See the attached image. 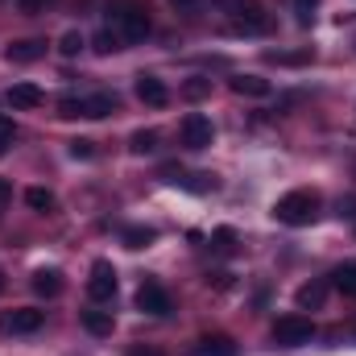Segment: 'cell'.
<instances>
[{
	"mask_svg": "<svg viewBox=\"0 0 356 356\" xmlns=\"http://www.w3.org/2000/svg\"><path fill=\"white\" fill-rule=\"evenodd\" d=\"M95 50H99V54H112V50H120V38H116L112 29H104V33L95 38Z\"/></svg>",
	"mask_w": 356,
	"mask_h": 356,
	"instance_id": "29",
	"label": "cell"
},
{
	"mask_svg": "<svg viewBox=\"0 0 356 356\" xmlns=\"http://www.w3.org/2000/svg\"><path fill=\"white\" fill-rule=\"evenodd\" d=\"M170 4H175L178 13H195V8H199L203 0H170Z\"/></svg>",
	"mask_w": 356,
	"mask_h": 356,
	"instance_id": "36",
	"label": "cell"
},
{
	"mask_svg": "<svg viewBox=\"0 0 356 356\" xmlns=\"http://www.w3.org/2000/svg\"><path fill=\"white\" fill-rule=\"evenodd\" d=\"M88 298L91 302H112V298H116V269H112V261H95V266H91Z\"/></svg>",
	"mask_w": 356,
	"mask_h": 356,
	"instance_id": "9",
	"label": "cell"
},
{
	"mask_svg": "<svg viewBox=\"0 0 356 356\" xmlns=\"http://www.w3.org/2000/svg\"><path fill=\"white\" fill-rule=\"evenodd\" d=\"M311 340H315V323L307 315H282L273 323V344H282V348H302Z\"/></svg>",
	"mask_w": 356,
	"mask_h": 356,
	"instance_id": "5",
	"label": "cell"
},
{
	"mask_svg": "<svg viewBox=\"0 0 356 356\" xmlns=\"http://www.w3.org/2000/svg\"><path fill=\"white\" fill-rule=\"evenodd\" d=\"M108 29L120 38V42H145L154 21H149V8L141 0H116L108 8Z\"/></svg>",
	"mask_w": 356,
	"mask_h": 356,
	"instance_id": "1",
	"label": "cell"
},
{
	"mask_svg": "<svg viewBox=\"0 0 356 356\" xmlns=\"http://www.w3.org/2000/svg\"><path fill=\"white\" fill-rule=\"evenodd\" d=\"M137 99L149 104V108H166L170 104V88L158 75H137Z\"/></svg>",
	"mask_w": 356,
	"mask_h": 356,
	"instance_id": "11",
	"label": "cell"
},
{
	"mask_svg": "<svg viewBox=\"0 0 356 356\" xmlns=\"http://www.w3.org/2000/svg\"><path fill=\"white\" fill-rule=\"evenodd\" d=\"M79 50H83V33H75V29H71V33H63V42H58V54H63V58H75Z\"/></svg>",
	"mask_w": 356,
	"mask_h": 356,
	"instance_id": "26",
	"label": "cell"
},
{
	"mask_svg": "<svg viewBox=\"0 0 356 356\" xmlns=\"http://www.w3.org/2000/svg\"><path fill=\"white\" fill-rule=\"evenodd\" d=\"M332 286H336L340 294L356 298V261H344V266H336V269H332Z\"/></svg>",
	"mask_w": 356,
	"mask_h": 356,
	"instance_id": "20",
	"label": "cell"
},
{
	"mask_svg": "<svg viewBox=\"0 0 356 356\" xmlns=\"http://www.w3.org/2000/svg\"><path fill=\"white\" fill-rule=\"evenodd\" d=\"M38 104H46V91L38 88V83H13L8 88V108L13 112H29Z\"/></svg>",
	"mask_w": 356,
	"mask_h": 356,
	"instance_id": "12",
	"label": "cell"
},
{
	"mask_svg": "<svg viewBox=\"0 0 356 356\" xmlns=\"http://www.w3.org/2000/svg\"><path fill=\"white\" fill-rule=\"evenodd\" d=\"M178 137H182L186 149H207V145L216 141V124H211L203 112H186L182 124H178Z\"/></svg>",
	"mask_w": 356,
	"mask_h": 356,
	"instance_id": "6",
	"label": "cell"
},
{
	"mask_svg": "<svg viewBox=\"0 0 356 356\" xmlns=\"http://www.w3.org/2000/svg\"><path fill=\"white\" fill-rule=\"evenodd\" d=\"M0 290H4V273H0Z\"/></svg>",
	"mask_w": 356,
	"mask_h": 356,
	"instance_id": "37",
	"label": "cell"
},
{
	"mask_svg": "<svg viewBox=\"0 0 356 356\" xmlns=\"http://www.w3.org/2000/svg\"><path fill=\"white\" fill-rule=\"evenodd\" d=\"M182 95H186V99H207V95H211V79H203V75H191V79L182 83Z\"/></svg>",
	"mask_w": 356,
	"mask_h": 356,
	"instance_id": "25",
	"label": "cell"
},
{
	"mask_svg": "<svg viewBox=\"0 0 356 356\" xmlns=\"http://www.w3.org/2000/svg\"><path fill=\"white\" fill-rule=\"evenodd\" d=\"M79 323H83V332L88 336H112V327H116V319H112V311H99V307H91V311H83L79 315Z\"/></svg>",
	"mask_w": 356,
	"mask_h": 356,
	"instance_id": "15",
	"label": "cell"
},
{
	"mask_svg": "<svg viewBox=\"0 0 356 356\" xmlns=\"http://www.w3.org/2000/svg\"><path fill=\"white\" fill-rule=\"evenodd\" d=\"M129 149H133L137 158H145V154H158V133H154V129H137V133L129 137Z\"/></svg>",
	"mask_w": 356,
	"mask_h": 356,
	"instance_id": "21",
	"label": "cell"
},
{
	"mask_svg": "<svg viewBox=\"0 0 356 356\" xmlns=\"http://www.w3.org/2000/svg\"><path fill=\"white\" fill-rule=\"evenodd\" d=\"M42 327H46V311H38V307H17V311L0 315V332L4 336H33Z\"/></svg>",
	"mask_w": 356,
	"mask_h": 356,
	"instance_id": "7",
	"label": "cell"
},
{
	"mask_svg": "<svg viewBox=\"0 0 356 356\" xmlns=\"http://www.w3.org/2000/svg\"><path fill=\"white\" fill-rule=\"evenodd\" d=\"M266 63H273V67H311L315 63V50L311 46H298V50H266Z\"/></svg>",
	"mask_w": 356,
	"mask_h": 356,
	"instance_id": "14",
	"label": "cell"
},
{
	"mask_svg": "<svg viewBox=\"0 0 356 356\" xmlns=\"http://www.w3.org/2000/svg\"><path fill=\"white\" fill-rule=\"evenodd\" d=\"M13 141H17V124H13L8 116H0V158L13 149Z\"/></svg>",
	"mask_w": 356,
	"mask_h": 356,
	"instance_id": "27",
	"label": "cell"
},
{
	"mask_svg": "<svg viewBox=\"0 0 356 356\" xmlns=\"http://www.w3.org/2000/svg\"><path fill=\"white\" fill-rule=\"evenodd\" d=\"M137 311H145V315H170L175 311V298H170V290L166 286H158V282H141V290H137Z\"/></svg>",
	"mask_w": 356,
	"mask_h": 356,
	"instance_id": "8",
	"label": "cell"
},
{
	"mask_svg": "<svg viewBox=\"0 0 356 356\" xmlns=\"http://www.w3.org/2000/svg\"><path fill=\"white\" fill-rule=\"evenodd\" d=\"M236 245H241L236 228H216V232H211V249H216V253H224V257H228Z\"/></svg>",
	"mask_w": 356,
	"mask_h": 356,
	"instance_id": "24",
	"label": "cell"
},
{
	"mask_svg": "<svg viewBox=\"0 0 356 356\" xmlns=\"http://www.w3.org/2000/svg\"><path fill=\"white\" fill-rule=\"evenodd\" d=\"M207 286H216V290H232V273H228V269H216V273H207Z\"/></svg>",
	"mask_w": 356,
	"mask_h": 356,
	"instance_id": "31",
	"label": "cell"
},
{
	"mask_svg": "<svg viewBox=\"0 0 356 356\" xmlns=\"http://www.w3.org/2000/svg\"><path fill=\"white\" fill-rule=\"evenodd\" d=\"M116 108H120L116 91H91V95H63V99H58V116H67V120H75V116H83V120H104V116H112Z\"/></svg>",
	"mask_w": 356,
	"mask_h": 356,
	"instance_id": "3",
	"label": "cell"
},
{
	"mask_svg": "<svg viewBox=\"0 0 356 356\" xmlns=\"http://www.w3.org/2000/svg\"><path fill=\"white\" fill-rule=\"evenodd\" d=\"M54 0H17V8L25 13V17H38V13H46Z\"/></svg>",
	"mask_w": 356,
	"mask_h": 356,
	"instance_id": "30",
	"label": "cell"
},
{
	"mask_svg": "<svg viewBox=\"0 0 356 356\" xmlns=\"http://www.w3.org/2000/svg\"><path fill=\"white\" fill-rule=\"evenodd\" d=\"M340 220H356V199H340Z\"/></svg>",
	"mask_w": 356,
	"mask_h": 356,
	"instance_id": "34",
	"label": "cell"
},
{
	"mask_svg": "<svg viewBox=\"0 0 356 356\" xmlns=\"http://www.w3.org/2000/svg\"><path fill=\"white\" fill-rule=\"evenodd\" d=\"M191 356H236V344L228 336H203L191 344Z\"/></svg>",
	"mask_w": 356,
	"mask_h": 356,
	"instance_id": "16",
	"label": "cell"
},
{
	"mask_svg": "<svg viewBox=\"0 0 356 356\" xmlns=\"http://www.w3.org/2000/svg\"><path fill=\"white\" fill-rule=\"evenodd\" d=\"M25 203H29V207H33V211H42V216H46V211H54V207H58V203H54V195H50V191H46V186H29V191H25Z\"/></svg>",
	"mask_w": 356,
	"mask_h": 356,
	"instance_id": "23",
	"label": "cell"
},
{
	"mask_svg": "<svg viewBox=\"0 0 356 356\" xmlns=\"http://www.w3.org/2000/svg\"><path fill=\"white\" fill-rule=\"evenodd\" d=\"M319 207H323L319 191L298 186V191H286V195L273 203V220H277V224H286V228H307V224H315V220H319Z\"/></svg>",
	"mask_w": 356,
	"mask_h": 356,
	"instance_id": "2",
	"label": "cell"
},
{
	"mask_svg": "<svg viewBox=\"0 0 356 356\" xmlns=\"http://www.w3.org/2000/svg\"><path fill=\"white\" fill-rule=\"evenodd\" d=\"M124 356H166V353H162V348H149V344H129Z\"/></svg>",
	"mask_w": 356,
	"mask_h": 356,
	"instance_id": "32",
	"label": "cell"
},
{
	"mask_svg": "<svg viewBox=\"0 0 356 356\" xmlns=\"http://www.w3.org/2000/svg\"><path fill=\"white\" fill-rule=\"evenodd\" d=\"M71 158H83V162H88V158H95V141H88V137H75V141H71Z\"/></svg>",
	"mask_w": 356,
	"mask_h": 356,
	"instance_id": "28",
	"label": "cell"
},
{
	"mask_svg": "<svg viewBox=\"0 0 356 356\" xmlns=\"http://www.w3.org/2000/svg\"><path fill=\"white\" fill-rule=\"evenodd\" d=\"M323 298H327V282H307V286L298 290V307H302V311L323 307Z\"/></svg>",
	"mask_w": 356,
	"mask_h": 356,
	"instance_id": "22",
	"label": "cell"
},
{
	"mask_svg": "<svg viewBox=\"0 0 356 356\" xmlns=\"http://www.w3.org/2000/svg\"><path fill=\"white\" fill-rule=\"evenodd\" d=\"M216 8L232 17V33H269L273 25L257 0H216Z\"/></svg>",
	"mask_w": 356,
	"mask_h": 356,
	"instance_id": "4",
	"label": "cell"
},
{
	"mask_svg": "<svg viewBox=\"0 0 356 356\" xmlns=\"http://www.w3.org/2000/svg\"><path fill=\"white\" fill-rule=\"evenodd\" d=\"M29 286H33L38 298H58V294H63V273H58V269H38Z\"/></svg>",
	"mask_w": 356,
	"mask_h": 356,
	"instance_id": "17",
	"label": "cell"
},
{
	"mask_svg": "<svg viewBox=\"0 0 356 356\" xmlns=\"http://www.w3.org/2000/svg\"><path fill=\"white\" fill-rule=\"evenodd\" d=\"M166 175H170V182H178V186L191 191V195H207V191H216V178L211 175H182V170H175V166H170Z\"/></svg>",
	"mask_w": 356,
	"mask_h": 356,
	"instance_id": "18",
	"label": "cell"
},
{
	"mask_svg": "<svg viewBox=\"0 0 356 356\" xmlns=\"http://www.w3.org/2000/svg\"><path fill=\"white\" fill-rule=\"evenodd\" d=\"M315 4H319V0H294V8H298V17H302V21L311 17V8H315Z\"/></svg>",
	"mask_w": 356,
	"mask_h": 356,
	"instance_id": "35",
	"label": "cell"
},
{
	"mask_svg": "<svg viewBox=\"0 0 356 356\" xmlns=\"http://www.w3.org/2000/svg\"><path fill=\"white\" fill-rule=\"evenodd\" d=\"M228 88L236 91V95H249V99H266L269 91H273V83L261 79V75H232Z\"/></svg>",
	"mask_w": 356,
	"mask_h": 356,
	"instance_id": "13",
	"label": "cell"
},
{
	"mask_svg": "<svg viewBox=\"0 0 356 356\" xmlns=\"http://www.w3.org/2000/svg\"><path fill=\"white\" fill-rule=\"evenodd\" d=\"M8 203H13V182H8V178H0V211H4Z\"/></svg>",
	"mask_w": 356,
	"mask_h": 356,
	"instance_id": "33",
	"label": "cell"
},
{
	"mask_svg": "<svg viewBox=\"0 0 356 356\" xmlns=\"http://www.w3.org/2000/svg\"><path fill=\"white\" fill-rule=\"evenodd\" d=\"M120 241H124V249H149V245L158 241V232L145 228V224H129V228L120 232Z\"/></svg>",
	"mask_w": 356,
	"mask_h": 356,
	"instance_id": "19",
	"label": "cell"
},
{
	"mask_svg": "<svg viewBox=\"0 0 356 356\" xmlns=\"http://www.w3.org/2000/svg\"><path fill=\"white\" fill-rule=\"evenodd\" d=\"M4 58L17 63V67H29V63L46 58V38H21V42H13V46L4 50Z\"/></svg>",
	"mask_w": 356,
	"mask_h": 356,
	"instance_id": "10",
	"label": "cell"
}]
</instances>
